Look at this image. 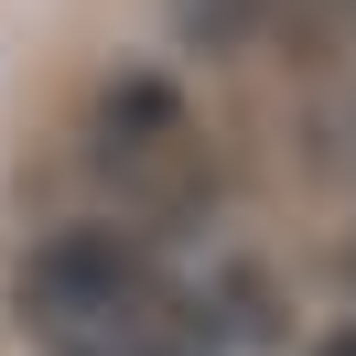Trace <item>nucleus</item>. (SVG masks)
Listing matches in <instances>:
<instances>
[{
  "instance_id": "1",
  "label": "nucleus",
  "mask_w": 356,
  "mask_h": 356,
  "mask_svg": "<svg viewBox=\"0 0 356 356\" xmlns=\"http://www.w3.org/2000/svg\"><path fill=\"white\" fill-rule=\"evenodd\" d=\"M22 324L54 356H216V302L140 227H54L22 259Z\"/></svg>"
},
{
  "instance_id": "2",
  "label": "nucleus",
  "mask_w": 356,
  "mask_h": 356,
  "mask_svg": "<svg viewBox=\"0 0 356 356\" xmlns=\"http://www.w3.org/2000/svg\"><path fill=\"white\" fill-rule=\"evenodd\" d=\"M97 173L119 184V205H130V216H173V205H195L205 140H195V119L173 108V87L119 76V87L97 97Z\"/></svg>"
}]
</instances>
